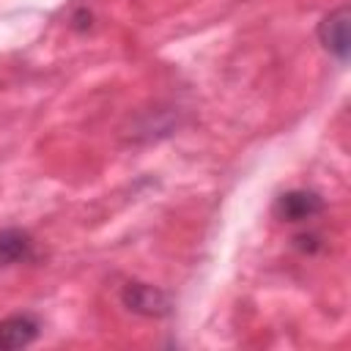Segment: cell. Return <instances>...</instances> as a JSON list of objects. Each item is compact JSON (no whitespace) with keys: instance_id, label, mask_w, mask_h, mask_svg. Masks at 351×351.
<instances>
[{"instance_id":"1","label":"cell","mask_w":351,"mask_h":351,"mask_svg":"<svg viewBox=\"0 0 351 351\" xmlns=\"http://www.w3.org/2000/svg\"><path fill=\"white\" fill-rule=\"evenodd\" d=\"M321 211H324V200H321V195H315L310 189L282 192L274 203V214L282 222H304V219H310Z\"/></svg>"},{"instance_id":"2","label":"cell","mask_w":351,"mask_h":351,"mask_svg":"<svg viewBox=\"0 0 351 351\" xmlns=\"http://www.w3.org/2000/svg\"><path fill=\"white\" fill-rule=\"evenodd\" d=\"M348 5H340L335 11H329L321 25H318V38L324 44V49L329 55H335L337 60H346L348 58Z\"/></svg>"},{"instance_id":"4","label":"cell","mask_w":351,"mask_h":351,"mask_svg":"<svg viewBox=\"0 0 351 351\" xmlns=\"http://www.w3.org/2000/svg\"><path fill=\"white\" fill-rule=\"evenodd\" d=\"M123 304L134 313H143V315H165L170 313V302L162 291H156L154 285H145V282H129L123 288Z\"/></svg>"},{"instance_id":"3","label":"cell","mask_w":351,"mask_h":351,"mask_svg":"<svg viewBox=\"0 0 351 351\" xmlns=\"http://www.w3.org/2000/svg\"><path fill=\"white\" fill-rule=\"evenodd\" d=\"M38 321L27 313L22 315H8L0 321V351H16L30 346L38 337Z\"/></svg>"},{"instance_id":"5","label":"cell","mask_w":351,"mask_h":351,"mask_svg":"<svg viewBox=\"0 0 351 351\" xmlns=\"http://www.w3.org/2000/svg\"><path fill=\"white\" fill-rule=\"evenodd\" d=\"M33 252V241L25 230L5 228L0 230V266H11L19 261H27Z\"/></svg>"}]
</instances>
